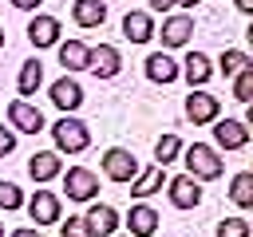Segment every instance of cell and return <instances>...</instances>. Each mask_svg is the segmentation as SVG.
<instances>
[{
  "label": "cell",
  "instance_id": "f1b7e54d",
  "mask_svg": "<svg viewBox=\"0 0 253 237\" xmlns=\"http://www.w3.org/2000/svg\"><path fill=\"white\" fill-rule=\"evenodd\" d=\"M59 237H95V233H91L87 217H67V221L59 225Z\"/></svg>",
  "mask_w": 253,
  "mask_h": 237
},
{
  "label": "cell",
  "instance_id": "f35d334b",
  "mask_svg": "<svg viewBox=\"0 0 253 237\" xmlns=\"http://www.w3.org/2000/svg\"><path fill=\"white\" fill-rule=\"evenodd\" d=\"M126 237H130V233H126Z\"/></svg>",
  "mask_w": 253,
  "mask_h": 237
},
{
  "label": "cell",
  "instance_id": "6da1fadb",
  "mask_svg": "<svg viewBox=\"0 0 253 237\" xmlns=\"http://www.w3.org/2000/svg\"><path fill=\"white\" fill-rule=\"evenodd\" d=\"M186 162V174L198 178V182H213L225 174V162H221V150L217 146H206V142H194V146H182L178 154Z\"/></svg>",
  "mask_w": 253,
  "mask_h": 237
},
{
  "label": "cell",
  "instance_id": "3957f363",
  "mask_svg": "<svg viewBox=\"0 0 253 237\" xmlns=\"http://www.w3.org/2000/svg\"><path fill=\"white\" fill-rule=\"evenodd\" d=\"M186 118L194 126H206V122L221 118V99L210 95V91H202V87H190V95H186Z\"/></svg>",
  "mask_w": 253,
  "mask_h": 237
},
{
  "label": "cell",
  "instance_id": "ac0fdd59",
  "mask_svg": "<svg viewBox=\"0 0 253 237\" xmlns=\"http://www.w3.org/2000/svg\"><path fill=\"white\" fill-rule=\"evenodd\" d=\"M178 75H182V67L174 63V55H166V51H150V55H146V79H150V83H162V87H166V83H174Z\"/></svg>",
  "mask_w": 253,
  "mask_h": 237
},
{
  "label": "cell",
  "instance_id": "30bf717a",
  "mask_svg": "<svg viewBox=\"0 0 253 237\" xmlns=\"http://www.w3.org/2000/svg\"><path fill=\"white\" fill-rule=\"evenodd\" d=\"M8 122H12L16 134H40V130H43V115H40V107H32L28 99H12V103H8Z\"/></svg>",
  "mask_w": 253,
  "mask_h": 237
},
{
  "label": "cell",
  "instance_id": "d6986e66",
  "mask_svg": "<svg viewBox=\"0 0 253 237\" xmlns=\"http://www.w3.org/2000/svg\"><path fill=\"white\" fill-rule=\"evenodd\" d=\"M182 79H186L190 87H206V83L213 79V63H210V55H206V51H190V55L182 59Z\"/></svg>",
  "mask_w": 253,
  "mask_h": 237
},
{
  "label": "cell",
  "instance_id": "e0dca14e",
  "mask_svg": "<svg viewBox=\"0 0 253 237\" xmlns=\"http://www.w3.org/2000/svg\"><path fill=\"white\" fill-rule=\"evenodd\" d=\"M123 36H126L130 43H146V40H154V36H158L154 16H150V12H126V16H123Z\"/></svg>",
  "mask_w": 253,
  "mask_h": 237
},
{
  "label": "cell",
  "instance_id": "7c38bea8",
  "mask_svg": "<svg viewBox=\"0 0 253 237\" xmlns=\"http://www.w3.org/2000/svg\"><path fill=\"white\" fill-rule=\"evenodd\" d=\"M194 36V16L190 12H178V16H166L162 20V47H186Z\"/></svg>",
  "mask_w": 253,
  "mask_h": 237
},
{
  "label": "cell",
  "instance_id": "2e32d148",
  "mask_svg": "<svg viewBox=\"0 0 253 237\" xmlns=\"http://www.w3.org/2000/svg\"><path fill=\"white\" fill-rule=\"evenodd\" d=\"M83 217H87V225H91L95 237H115V229H119V221H123L119 209H115V205H103V201H95Z\"/></svg>",
  "mask_w": 253,
  "mask_h": 237
},
{
  "label": "cell",
  "instance_id": "5b68a950",
  "mask_svg": "<svg viewBox=\"0 0 253 237\" xmlns=\"http://www.w3.org/2000/svg\"><path fill=\"white\" fill-rule=\"evenodd\" d=\"M138 170H142V162H138L126 146H111V150L103 154V174H107L111 182H123V186H126Z\"/></svg>",
  "mask_w": 253,
  "mask_h": 237
},
{
  "label": "cell",
  "instance_id": "8d00e7d4",
  "mask_svg": "<svg viewBox=\"0 0 253 237\" xmlns=\"http://www.w3.org/2000/svg\"><path fill=\"white\" fill-rule=\"evenodd\" d=\"M0 47H4V28H0Z\"/></svg>",
  "mask_w": 253,
  "mask_h": 237
},
{
  "label": "cell",
  "instance_id": "ffe728a7",
  "mask_svg": "<svg viewBox=\"0 0 253 237\" xmlns=\"http://www.w3.org/2000/svg\"><path fill=\"white\" fill-rule=\"evenodd\" d=\"M162 186H166V166H158V162H154V166H146V170H138V174L130 178V194H134L138 201H142V198H150V194H158Z\"/></svg>",
  "mask_w": 253,
  "mask_h": 237
},
{
  "label": "cell",
  "instance_id": "7a4b0ae2",
  "mask_svg": "<svg viewBox=\"0 0 253 237\" xmlns=\"http://www.w3.org/2000/svg\"><path fill=\"white\" fill-rule=\"evenodd\" d=\"M51 138H55V150H59V154H83V150L91 146L87 122L75 118V115H63V118L51 126Z\"/></svg>",
  "mask_w": 253,
  "mask_h": 237
},
{
  "label": "cell",
  "instance_id": "d4e9b609",
  "mask_svg": "<svg viewBox=\"0 0 253 237\" xmlns=\"http://www.w3.org/2000/svg\"><path fill=\"white\" fill-rule=\"evenodd\" d=\"M249 67V51H241V47H225L221 55H217V71L225 75V79H233L237 71H245Z\"/></svg>",
  "mask_w": 253,
  "mask_h": 237
},
{
  "label": "cell",
  "instance_id": "74e56055",
  "mask_svg": "<svg viewBox=\"0 0 253 237\" xmlns=\"http://www.w3.org/2000/svg\"><path fill=\"white\" fill-rule=\"evenodd\" d=\"M0 237H4V221H0Z\"/></svg>",
  "mask_w": 253,
  "mask_h": 237
},
{
  "label": "cell",
  "instance_id": "d6a6232c",
  "mask_svg": "<svg viewBox=\"0 0 253 237\" xmlns=\"http://www.w3.org/2000/svg\"><path fill=\"white\" fill-rule=\"evenodd\" d=\"M8 237H43V233H40V225H36V229H32V225H20V229H12Z\"/></svg>",
  "mask_w": 253,
  "mask_h": 237
},
{
  "label": "cell",
  "instance_id": "44dd1931",
  "mask_svg": "<svg viewBox=\"0 0 253 237\" xmlns=\"http://www.w3.org/2000/svg\"><path fill=\"white\" fill-rule=\"evenodd\" d=\"M71 20H75L79 28H103L107 4H103V0H75V4H71Z\"/></svg>",
  "mask_w": 253,
  "mask_h": 237
},
{
  "label": "cell",
  "instance_id": "83f0119b",
  "mask_svg": "<svg viewBox=\"0 0 253 237\" xmlns=\"http://www.w3.org/2000/svg\"><path fill=\"white\" fill-rule=\"evenodd\" d=\"M213 237H253V229H249L245 217H225V221H217Z\"/></svg>",
  "mask_w": 253,
  "mask_h": 237
},
{
  "label": "cell",
  "instance_id": "e575fe53",
  "mask_svg": "<svg viewBox=\"0 0 253 237\" xmlns=\"http://www.w3.org/2000/svg\"><path fill=\"white\" fill-rule=\"evenodd\" d=\"M237 8H241V12L249 16V12H253V0H237Z\"/></svg>",
  "mask_w": 253,
  "mask_h": 237
},
{
  "label": "cell",
  "instance_id": "484cf974",
  "mask_svg": "<svg viewBox=\"0 0 253 237\" xmlns=\"http://www.w3.org/2000/svg\"><path fill=\"white\" fill-rule=\"evenodd\" d=\"M178 154H182V138L170 130V134H162L158 142H154V162L158 166H170V162H178Z\"/></svg>",
  "mask_w": 253,
  "mask_h": 237
},
{
  "label": "cell",
  "instance_id": "8992f818",
  "mask_svg": "<svg viewBox=\"0 0 253 237\" xmlns=\"http://www.w3.org/2000/svg\"><path fill=\"white\" fill-rule=\"evenodd\" d=\"M63 194H67L71 201H95V194H99V174H91L87 166H71V170L63 174Z\"/></svg>",
  "mask_w": 253,
  "mask_h": 237
},
{
  "label": "cell",
  "instance_id": "f546056e",
  "mask_svg": "<svg viewBox=\"0 0 253 237\" xmlns=\"http://www.w3.org/2000/svg\"><path fill=\"white\" fill-rule=\"evenodd\" d=\"M233 95H237V103H249V95H253V75H249V67L233 75Z\"/></svg>",
  "mask_w": 253,
  "mask_h": 237
},
{
  "label": "cell",
  "instance_id": "8fae6325",
  "mask_svg": "<svg viewBox=\"0 0 253 237\" xmlns=\"http://www.w3.org/2000/svg\"><path fill=\"white\" fill-rule=\"evenodd\" d=\"M47 99L55 103V111L71 115V111H79V107H83V87H79V79L63 75V79H55V83L47 87Z\"/></svg>",
  "mask_w": 253,
  "mask_h": 237
},
{
  "label": "cell",
  "instance_id": "836d02e7",
  "mask_svg": "<svg viewBox=\"0 0 253 237\" xmlns=\"http://www.w3.org/2000/svg\"><path fill=\"white\" fill-rule=\"evenodd\" d=\"M146 4H150L154 12H170V8H174V0H146Z\"/></svg>",
  "mask_w": 253,
  "mask_h": 237
},
{
  "label": "cell",
  "instance_id": "9c48e42d",
  "mask_svg": "<svg viewBox=\"0 0 253 237\" xmlns=\"http://www.w3.org/2000/svg\"><path fill=\"white\" fill-rule=\"evenodd\" d=\"M24 205H28L32 225H55V221H59V213H63L59 194H51V190H36V194H32Z\"/></svg>",
  "mask_w": 253,
  "mask_h": 237
},
{
  "label": "cell",
  "instance_id": "277c9868",
  "mask_svg": "<svg viewBox=\"0 0 253 237\" xmlns=\"http://www.w3.org/2000/svg\"><path fill=\"white\" fill-rule=\"evenodd\" d=\"M217 150H245L249 146V118H213Z\"/></svg>",
  "mask_w": 253,
  "mask_h": 237
},
{
  "label": "cell",
  "instance_id": "603a6c76",
  "mask_svg": "<svg viewBox=\"0 0 253 237\" xmlns=\"http://www.w3.org/2000/svg\"><path fill=\"white\" fill-rule=\"evenodd\" d=\"M59 63H63L67 71H87V43H83V40L59 43Z\"/></svg>",
  "mask_w": 253,
  "mask_h": 237
},
{
  "label": "cell",
  "instance_id": "4316f807",
  "mask_svg": "<svg viewBox=\"0 0 253 237\" xmlns=\"http://www.w3.org/2000/svg\"><path fill=\"white\" fill-rule=\"evenodd\" d=\"M24 201H28V198H24V190H20L16 182H0V209L12 213V209H24Z\"/></svg>",
  "mask_w": 253,
  "mask_h": 237
},
{
  "label": "cell",
  "instance_id": "9a60e30c",
  "mask_svg": "<svg viewBox=\"0 0 253 237\" xmlns=\"http://www.w3.org/2000/svg\"><path fill=\"white\" fill-rule=\"evenodd\" d=\"M28 174H32V182H51V178H59L63 174V162H59V154L55 150H36L32 158H28Z\"/></svg>",
  "mask_w": 253,
  "mask_h": 237
},
{
  "label": "cell",
  "instance_id": "d590c367",
  "mask_svg": "<svg viewBox=\"0 0 253 237\" xmlns=\"http://www.w3.org/2000/svg\"><path fill=\"white\" fill-rule=\"evenodd\" d=\"M194 4H202V0H174V8H194Z\"/></svg>",
  "mask_w": 253,
  "mask_h": 237
},
{
  "label": "cell",
  "instance_id": "5bb4252c",
  "mask_svg": "<svg viewBox=\"0 0 253 237\" xmlns=\"http://www.w3.org/2000/svg\"><path fill=\"white\" fill-rule=\"evenodd\" d=\"M126 229H130V237H154L158 233V209L146 205V201L130 205L126 209Z\"/></svg>",
  "mask_w": 253,
  "mask_h": 237
},
{
  "label": "cell",
  "instance_id": "7402d4cb",
  "mask_svg": "<svg viewBox=\"0 0 253 237\" xmlns=\"http://www.w3.org/2000/svg\"><path fill=\"white\" fill-rule=\"evenodd\" d=\"M40 83H43V63H40V59H24V63H20V75H16L20 95L32 99V95L40 91Z\"/></svg>",
  "mask_w": 253,
  "mask_h": 237
},
{
  "label": "cell",
  "instance_id": "1f68e13d",
  "mask_svg": "<svg viewBox=\"0 0 253 237\" xmlns=\"http://www.w3.org/2000/svg\"><path fill=\"white\" fill-rule=\"evenodd\" d=\"M8 4H12V8H20V12H36L43 0H8Z\"/></svg>",
  "mask_w": 253,
  "mask_h": 237
},
{
  "label": "cell",
  "instance_id": "52a82bcc",
  "mask_svg": "<svg viewBox=\"0 0 253 237\" xmlns=\"http://www.w3.org/2000/svg\"><path fill=\"white\" fill-rule=\"evenodd\" d=\"M166 194H170V205L174 209H198L202 205V182L190 178V174L166 178Z\"/></svg>",
  "mask_w": 253,
  "mask_h": 237
},
{
  "label": "cell",
  "instance_id": "4dcf8cb0",
  "mask_svg": "<svg viewBox=\"0 0 253 237\" xmlns=\"http://www.w3.org/2000/svg\"><path fill=\"white\" fill-rule=\"evenodd\" d=\"M16 150V130L12 126H0V158H8Z\"/></svg>",
  "mask_w": 253,
  "mask_h": 237
},
{
  "label": "cell",
  "instance_id": "ba28073f",
  "mask_svg": "<svg viewBox=\"0 0 253 237\" xmlns=\"http://www.w3.org/2000/svg\"><path fill=\"white\" fill-rule=\"evenodd\" d=\"M87 71L99 75V79H115L123 71V55L115 43H99V47H87Z\"/></svg>",
  "mask_w": 253,
  "mask_h": 237
},
{
  "label": "cell",
  "instance_id": "cb8c5ba5",
  "mask_svg": "<svg viewBox=\"0 0 253 237\" xmlns=\"http://www.w3.org/2000/svg\"><path fill=\"white\" fill-rule=\"evenodd\" d=\"M229 198H233L237 209H249V205H253V174H249V170L233 174V182H229Z\"/></svg>",
  "mask_w": 253,
  "mask_h": 237
},
{
  "label": "cell",
  "instance_id": "4fadbf2b",
  "mask_svg": "<svg viewBox=\"0 0 253 237\" xmlns=\"http://www.w3.org/2000/svg\"><path fill=\"white\" fill-rule=\"evenodd\" d=\"M28 40H32V47H55L59 43V20L47 12H36L28 24Z\"/></svg>",
  "mask_w": 253,
  "mask_h": 237
}]
</instances>
